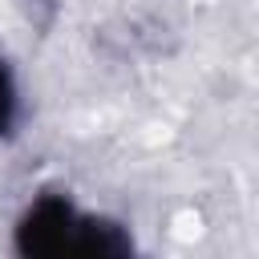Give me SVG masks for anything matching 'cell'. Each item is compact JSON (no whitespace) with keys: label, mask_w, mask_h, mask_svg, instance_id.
<instances>
[{"label":"cell","mask_w":259,"mask_h":259,"mask_svg":"<svg viewBox=\"0 0 259 259\" xmlns=\"http://www.w3.org/2000/svg\"><path fill=\"white\" fill-rule=\"evenodd\" d=\"M138 251V239H134V227L109 210H89L85 206V219H81V231H77V255H97V259H125Z\"/></svg>","instance_id":"2"},{"label":"cell","mask_w":259,"mask_h":259,"mask_svg":"<svg viewBox=\"0 0 259 259\" xmlns=\"http://www.w3.org/2000/svg\"><path fill=\"white\" fill-rule=\"evenodd\" d=\"M24 121V85L16 65L0 53V142H8Z\"/></svg>","instance_id":"3"},{"label":"cell","mask_w":259,"mask_h":259,"mask_svg":"<svg viewBox=\"0 0 259 259\" xmlns=\"http://www.w3.org/2000/svg\"><path fill=\"white\" fill-rule=\"evenodd\" d=\"M85 206L77 202V194L69 186H36L12 227H8V243L20 259H61V255H77V231H81Z\"/></svg>","instance_id":"1"}]
</instances>
